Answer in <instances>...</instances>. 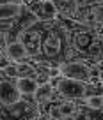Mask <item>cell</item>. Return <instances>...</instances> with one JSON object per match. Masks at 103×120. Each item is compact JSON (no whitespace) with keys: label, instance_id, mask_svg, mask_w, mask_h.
<instances>
[{"label":"cell","instance_id":"4","mask_svg":"<svg viewBox=\"0 0 103 120\" xmlns=\"http://www.w3.org/2000/svg\"><path fill=\"white\" fill-rule=\"evenodd\" d=\"M39 106L34 99L23 97L16 104H0V120H37Z\"/></svg>","mask_w":103,"mask_h":120},{"label":"cell","instance_id":"10","mask_svg":"<svg viewBox=\"0 0 103 120\" xmlns=\"http://www.w3.org/2000/svg\"><path fill=\"white\" fill-rule=\"evenodd\" d=\"M55 94H57V90L50 85V83H43V85H39L37 90H36L34 101L37 102V106H43V104H46V102L52 101V99L55 97Z\"/></svg>","mask_w":103,"mask_h":120},{"label":"cell","instance_id":"2","mask_svg":"<svg viewBox=\"0 0 103 120\" xmlns=\"http://www.w3.org/2000/svg\"><path fill=\"white\" fill-rule=\"evenodd\" d=\"M73 58V51L68 41V32L61 19L54 21H45V32H43V42H41V55L39 62L50 65V67H59L61 64Z\"/></svg>","mask_w":103,"mask_h":120},{"label":"cell","instance_id":"3","mask_svg":"<svg viewBox=\"0 0 103 120\" xmlns=\"http://www.w3.org/2000/svg\"><path fill=\"white\" fill-rule=\"evenodd\" d=\"M59 74L84 83H99L98 62L89 58H71L59 65Z\"/></svg>","mask_w":103,"mask_h":120},{"label":"cell","instance_id":"9","mask_svg":"<svg viewBox=\"0 0 103 120\" xmlns=\"http://www.w3.org/2000/svg\"><path fill=\"white\" fill-rule=\"evenodd\" d=\"M23 7H25V4H18V2L0 5V21H16L21 14Z\"/></svg>","mask_w":103,"mask_h":120},{"label":"cell","instance_id":"12","mask_svg":"<svg viewBox=\"0 0 103 120\" xmlns=\"http://www.w3.org/2000/svg\"><path fill=\"white\" fill-rule=\"evenodd\" d=\"M55 4L59 11L61 18H68V19H75L76 14V0H52Z\"/></svg>","mask_w":103,"mask_h":120},{"label":"cell","instance_id":"8","mask_svg":"<svg viewBox=\"0 0 103 120\" xmlns=\"http://www.w3.org/2000/svg\"><path fill=\"white\" fill-rule=\"evenodd\" d=\"M5 55H7V58L12 60L14 64L16 62H23V60L29 58V51H27V48L23 46V42L20 41V39L5 46Z\"/></svg>","mask_w":103,"mask_h":120},{"label":"cell","instance_id":"16","mask_svg":"<svg viewBox=\"0 0 103 120\" xmlns=\"http://www.w3.org/2000/svg\"><path fill=\"white\" fill-rule=\"evenodd\" d=\"M11 2H18V4H23V0H0V5H4V4H11Z\"/></svg>","mask_w":103,"mask_h":120},{"label":"cell","instance_id":"15","mask_svg":"<svg viewBox=\"0 0 103 120\" xmlns=\"http://www.w3.org/2000/svg\"><path fill=\"white\" fill-rule=\"evenodd\" d=\"M98 74H99V81L103 83V60L98 62Z\"/></svg>","mask_w":103,"mask_h":120},{"label":"cell","instance_id":"6","mask_svg":"<svg viewBox=\"0 0 103 120\" xmlns=\"http://www.w3.org/2000/svg\"><path fill=\"white\" fill-rule=\"evenodd\" d=\"M25 5L34 12L39 21H54L59 18V11L52 0H30Z\"/></svg>","mask_w":103,"mask_h":120},{"label":"cell","instance_id":"17","mask_svg":"<svg viewBox=\"0 0 103 120\" xmlns=\"http://www.w3.org/2000/svg\"><path fill=\"white\" fill-rule=\"evenodd\" d=\"M27 2H30V0H23V4H27Z\"/></svg>","mask_w":103,"mask_h":120},{"label":"cell","instance_id":"14","mask_svg":"<svg viewBox=\"0 0 103 120\" xmlns=\"http://www.w3.org/2000/svg\"><path fill=\"white\" fill-rule=\"evenodd\" d=\"M5 46H7V42H5V35L0 34V60L5 56Z\"/></svg>","mask_w":103,"mask_h":120},{"label":"cell","instance_id":"7","mask_svg":"<svg viewBox=\"0 0 103 120\" xmlns=\"http://www.w3.org/2000/svg\"><path fill=\"white\" fill-rule=\"evenodd\" d=\"M75 21H80L89 26H94L98 30H103V5H91V7L76 11Z\"/></svg>","mask_w":103,"mask_h":120},{"label":"cell","instance_id":"1","mask_svg":"<svg viewBox=\"0 0 103 120\" xmlns=\"http://www.w3.org/2000/svg\"><path fill=\"white\" fill-rule=\"evenodd\" d=\"M66 32L68 41L73 51V58H89L94 62L103 60V30L89 26L85 23L75 21V19L61 18Z\"/></svg>","mask_w":103,"mask_h":120},{"label":"cell","instance_id":"11","mask_svg":"<svg viewBox=\"0 0 103 120\" xmlns=\"http://www.w3.org/2000/svg\"><path fill=\"white\" fill-rule=\"evenodd\" d=\"M16 85H18V90L21 92L23 97L34 99V94H36V90H37L39 83L34 78H16Z\"/></svg>","mask_w":103,"mask_h":120},{"label":"cell","instance_id":"13","mask_svg":"<svg viewBox=\"0 0 103 120\" xmlns=\"http://www.w3.org/2000/svg\"><path fill=\"white\" fill-rule=\"evenodd\" d=\"M82 104L91 109H103V95H89L82 101Z\"/></svg>","mask_w":103,"mask_h":120},{"label":"cell","instance_id":"5","mask_svg":"<svg viewBox=\"0 0 103 120\" xmlns=\"http://www.w3.org/2000/svg\"><path fill=\"white\" fill-rule=\"evenodd\" d=\"M43 32H45V21H37L32 26H29L21 34L20 41L29 51V58H39L41 55V42H43Z\"/></svg>","mask_w":103,"mask_h":120}]
</instances>
